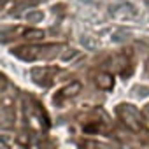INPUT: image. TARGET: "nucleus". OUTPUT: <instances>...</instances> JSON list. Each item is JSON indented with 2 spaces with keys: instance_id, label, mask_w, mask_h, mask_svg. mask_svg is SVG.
<instances>
[{
  "instance_id": "nucleus-4",
  "label": "nucleus",
  "mask_w": 149,
  "mask_h": 149,
  "mask_svg": "<svg viewBox=\"0 0 149 149\" xmlns=\"http://www.w3.org/2000/svg\"><path fill=\"white\" fill-rule=\"evenodd\" d=\"M21 35H23V39H28V40H42L44 39V32L35 30V28H21Z\"/></svg>"
},
{
  "instance_id": "nucleus-7",
  "label": "nucleus",
  "mask_w": 149,
  "mask_h": 149,
  "mask_svg": "<svg viewBox=\"0 0 149 149\" xmlns=\"http://www.w3.org/2000/svg\"><path fill=\"white\" fill-rule=\"evenodd\" d=\"M42 18H44V14H42L40 11H32V13H28V14H26V21H30V23L42 21Z\"/></svg>"
},
{
  "instance_id": "nucleus-3",
  "label": "nucleus",
  "mask_w": 149,
  "mask_h": 149,
  "mask_svg": "<svg viewBox=\"0 0 149 149\" xmlns=\"http://www.w3.org/2000/svg\"><path fill=\"white\" fill-rule=\"evenodd\" d=\"M79 91H81V83H79V81H72V83H68L65 88L60 90V97H61V98H70V97H74V95H77Z\"/></svg>"
},
{
  "instance_id": "nucleus-5",
  "label": "nucleus",
  "mask_w": 149,
  "mask_h": 149,
  "mask_svg": "<svg viewBox=\"0 0 149 149\" xmlns=\"http://www.w3.org/2000/svg\"><path fill=\"white\" fill-rule=\"evenodd\" d=\"M97 86L100 90H111L114 86V81H112V77L109 74H98L97 76Z\"/></svg>"
},
{
  "instance_id": "nucleus-11",
  "label": "nucleus",
  "mask_w": 149,
  "mask_h": 149,
  "mask_svg": "<svg viewBox=\"0 0 149 149\" xmlns=\"http://www.w3.org/2000/svg\"><path fill=\"white\" fill-rule=\"evenodd\" d=\"M6 88H7V81H6L4 77H0V93H2Z\"/></svg>"
},
{
  "instance_id": "nucleus-6",
  "label": "nucleus",
  "mask_w": 149,
  "mask_h": 149,
  "mask_svg": "<svg viewBox=\"0 0 149 149\" xmlns=\"http://www.w3.org/2000/svg\"><path fill=\"white\" fill-rule=\"evenodd\" d=\"M53 72H56V68H44V67H39V68H33L32 70V77H33V81H37V83H40V79H46L44 76H47V74H53Z\"/></svg>"
},
{
  "instance_id": "nucleus-1",
  "label": "nucleus",
  "mask_w": 149,
  "mask_h": 149,
  "mask_svg": "<svg viewBox=\"0 0 149 149\" xmlns=\"http://www.w3.org/2000/svg\"><path fill=\"white\" fill-rule=\"evenodd\" d=\"M54 47H58V44H53V46H23V47L14 49V54L25 61H33L39 58L53 56V53H49V51Z\"/></svg>"
},
{
  "instance_id": "nucleus-2",
  "label": "nucleus",
  "mask_w": 149,
  "mask_h": 149,
  "mask_svg": "<svg viewBox=\"0 0 149 149\" xmlns=\"http://www.w3.org/2000/svg\"><path fill=\"white\" fill-rule=\"evenodd\" d=\"M118 114L121 118V121L133 132H140L142 130V116L137 109L130 107V105H121L118 109Z\"/></svg>"
},
{
  "instance_id": "nucleus-12",
  "label": "nucleus",
  "mask_w": 149,
  "mask_h": 149,
  "mask_svg": "<svg viewBox=\"0 0 149 149\" xmlns=\"http://www.w3.org/2000/svg\"><path fill=\"white\" fill-rule=\"evenodd\" d=\"M144 114H146V116L149 118V105H146V109H144Z\"/></svg>"
},
{
  "instance_id": "nucleus-10",
  "label": "nucleus",
  "mask_w": 149,
  "mask_h": 149,
  "mask_svg": "<svg viewBox=\"0 0 149 149\" xmlns=\"http://www.w3.org/2000/svg\"><path fill=\"white\" fill-rule=\"evenodd\" d=\"M83 146H84L86 149H105V147H104L102 144H98V142H84Z\"/></svg>"
},
{
  "instance_id": "nucleus-8",
  "label": "nucleus",
  "mask_w": 149,
  "mask_h": 149,
  "mask_svg": "<svg viewBox=\"0 0 149 149\" xmlns=\"http://www.w3.org/2000/svg\"><path fill=\"white\" fill-rule=\"evenodd\" d=\"M76 56H77V51H76V49H68L67 53H63V54H61V61H65V63H67V61H70L72 58H76Z\"/></svg>"
},
{
  "instance_id": "nucleus-9",
  "label": "nucleus",
  "mask_w": 149,
  "mask_h": 149,
  "mask_svg": "<svg viewBox=\"0 0 149 149\" xmlns=\"http://www.w3.org/2000/svg\"><path fill=\"white\" fill-rule=\"evenodd\" d=\"M81 42H83V46L88 47V49H95V47H97V42H95V40H90L88 37H81Z\"/></svg>"
}]
</instances>
